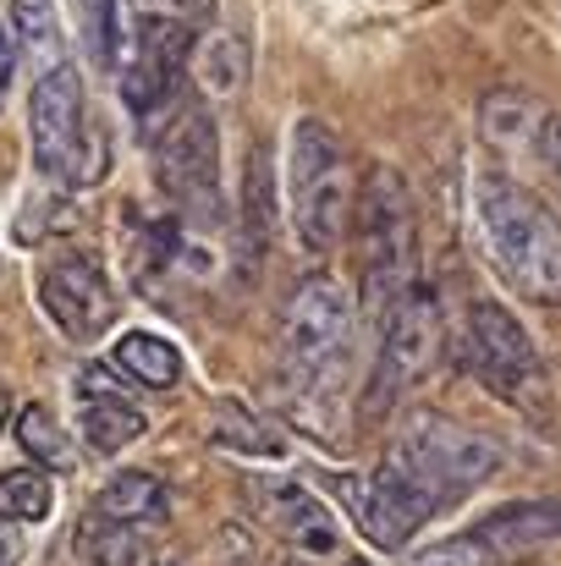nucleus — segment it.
<instances>
[{"mask_svg": "<svg viewBox=\"0 0 561 566\" xmlns=\"http://www.w3.org/2000/svg\"><path fill=\"white\" fill-rule=\"evenodd\" d=\"M540 149H546V166H551V177L561 182V116H546V127H540Z\"/></svg>", "mask_w": 561, "mask_h": 566, "instance_id": "nucleus-29", "label": "nucleus"}, {"mask_svg": "<svg viewBox=\"0 0 561 566\" xmlns=\"http://www.w3.org/2000/svg\"><path fill=\"white\" fill-rule=\"evenodd\" d=\"M353 242H359V286H364V308L380 325L402 297H413L424 281L418 264V209L407 177L396 166H370L359 182L353 203Z\"/></svg>", "mask_w": 561, "mask_h": 566, "instance_id": "nucleus-3", "label": "nucleus"}, {"mask_svg": "<svg viewBox=\"0 0 561 566\" xmlns=\"http://www.w3.org/2000/svg\"><path fill=\"white\" fill-rule=\"evenodd\" d=\"M6 418H11V396L0 390V429H6Z\"/></svg>", "mask_w": 561, "mask_h": 566, "instance_id": "nucleus-32", "label": "nucleus"}, {"mask_svg": "<svg viewBox=\"0 0 561 566\" xmlns=\"http://www.w3.org/2000/svg\"><path fill=\"white\" fill-rule=\"evenodd\" d=\"M468 214L485 259L518 297L561 303V220L540 192L507 171H474Z\"/></svg>", "mask_w": 561, "mask_h": 566, "instance_id": "nucleus-1", "label": "nucleus"}, {"mask_svg": "<svg viewBox=\"0 0 561 566\" xmlns=\"http://www.w3.org/2000/svg\"><path fill=\"white\" fill-rule=\"evenodd\" d=\"M474 539L501 562V556H529L540 545L561 539V501L557 495H534V501H512V506H496L474 523Z\"/></svg>", "mask_w": 561, "mask_h": 566, "instance_id": "nucleus-13", "label": "nucleus"}, {"mask_svg": "<svg viewBox=\"0 0 561 566\" xmlns=\"http://www.w3.org/2000/svg\"><path fill=\"white\" fill-rule=\"evenodd\" d=\"M77 545H83V562L89 566H155V551L138 528L127 523H111V517H89L77 528Z\"/></svg>", "mask_w": 561, "mask_h": 566, "instance_id": "nucleus-19", "label": "nucleus"}, {"mask_svg": "<svg viewBox=\"0 0 561 566\" xmlns=\"http://www.w3.org/2000/svg\"><path fill=\"white\" fill-rule=\"evenodd\" d=\"M17 446L33 457V468L39 473H66L72 462H77V451H72V434L55 423V412L50 407H39V401H28L22 412H17Z\"/></svg>", "mask_w": 561, "mask_h": 566, "instance_id": "nucleus-20", "label": "nucleus"}, {"mask_svg": "<svg viewBox=\"0 0 561 566\" xmlns=\"http://www.w3.org/2000/svg\"><path fill=\"white\" fill-rule=\"evenodd\" d=\"M55 506V484L39 468H11L0 473V528H22V523H44Z\"/></svg>", "mask_w": 561, "mask_h": 566, "instance_id": "nucleus-21", "label": "nucleus"}, {"mask_svg": "<svg viewBox=\"0 0 561 566\" xmlns=\"http://www.w3.org/2000/svg\"><path fill=\"white\" fill-rule=\"evenodd\" d=\"M155 182L177 220L187 226L220 220V133L198 99L172 105V122L155 138Z\"/></svg>", "mask_w": 561, "mask_h": 566, "instance_id": "nucleus-7", "label": "nucleus"}, {"mask_svg": "<svg viewBox=\"0 0 561 566\" xmlns=\"http://www.w3.org/2000/svg\"><path fill=\"white\" fill-rule=\"evenodd\" d=\"M209 440L231 457H264V462H281L287 457V440L276 423H264L259 412L237 407V401H220L215 418H209Z\"/></svg>", "mask_w": 561, "mask_h": 566, "instance_id": "nucleus-18", "label": "nucleus"}, {"mask_svg": "<svg viewBox=\"0 0 561 566\" xmlns=\"http://www.w3.org/2000/svg\"><path fill=\"white\" fill-rule=\"evenodd\" d=\"M11 77H17V44H11V33L0 28V111H6V99H11Z\"/></svg>", "mask_w": 561, "mask_h": 566, "instance_id": "nucleus-30", "label": "nucleus"}, {"mask_svg": "<svg viewBox=\"0 0 561 566\" xmlns=\"http://www.w3.org/2000/svg\"><path fill=\"white\" fill-rule=\"evenodd\" d=\"M111 369L127 379V385H144V390H172L183 379V353L155 336V331H127L116 347H111Z\"/></svg>", "mask_w": 561, "mask_h": 566, "instance_id": "nucleus-17", "label": "nucleus"}, {"mask_svg": "<svg viewBox=\"0 0 561 566\" xmlns=\"http://www.w3.org/2000/svg\"><path fill=\"white\" fill-rule=\"evenodd\" d=\"M39 303H44L50 325H55L66 342H77V347L100 342V336L116 325V286H111V275L100 270V259H89V253H61V259H50L44 275H39Z\"/></svg>", "mask_w": 561, "mask_h": 566, "instance_id": "nucleus-10", "label": "nucleus"}, {"mask_svg": "<svg viewBox=\"0 0 561 566\" xmlns=\"http://www.w3.org/2000/svg\"><path fill=\"white\" fill-rule=\"evenodd\" d=\"M353 336H359L353 292L336 286L331 275H303L287 297L276 336L287 385H298V396H331L353 364Z\"/></svg>", "mask_w": 561, "mask_h": 566, "instance_id": "nucleus-5", "label": "nucleus"}, {"mask_svg": "<svg viewBox=\"0 0 561 566\" xmlns=\"http://www.w3.org/2000/svg\"><path fill=\"white\" fill-rule=\"evenodd\" d=\"M17 562H22V534L0 528V566H17Z\"/></svg>", "mask_w": 561, "mask_h": 566, "instance_id": "nucleus-31", "label": "nucleus"}, {"mask_svg": "<svg viewBox=\"0 0 561 566\" xmlns=\"http://www.w3.org/2000/svg\"><path fill=\"white\" fill-rule=\"evenodd\" d=\"M325 484L336 490V501L347 506V517L359 523V534L370 539L374 551H402L418 534L413 517L391 501V490L374 473H325Z\"/></svg>", "mask_w": 561, "mask_h": 566, "instance_id": "nucleus-14", "label": "nucleus"}, {"mask_svg": "<svg viewBox=\"0 0 561 566\" xmlns=\"http://www.w3.org/2000/svg\"><path fill=\"white\" fill-rule=\"evenodd\" d=\"M242 72H248V55H242V44L231 39V33H209V39H198V83L209 88V94H237L242 88Z\"/></svg>", "mask_w": 561, "mask_h": 566, "instance_id": "nucleus-23", "label": "nucleus"}, {"mask_svg": "<svg viewBox=\"0 0 561 566\" xmlns=\"http://www.w3.org/2000/svg\"><path fill=\"white\" fill-rule=\"evenodd\" d=\"M496 468H501V446L490 434L451 423V418H435V412H418L402 429V440L385 451L374 479L413 517V528H424L429 517L457 506L468 490H479Z\"/></svg>", "mask_w": 561, "mask_h": 566, "instance_id": "nucleus-2", "label": "nucleus"}, {"mask_svg": "<svg viewBox=\"0 0 561 566\" xmlns=\"http://www.w3.org/2000/svg\"><path fill=\"white\" fill-rule=\"evenodd\" d=\"M77 11H83V39H89V50L105 61V66H116V55H122V0H77Z\"/></svg>", "mask_w": 561, "mask_h": 566, "instance_id": "nucleus-25", "label": "nucleus"}, {"mask_svg": "<svg viewBox=\"0 0 561 566\" xmlns=\"http://www.w3.org/2000/svg\"><path fill=\"white\" fill-rule=\"evenodd\" d=\"M253 501H259V512L270 517V528H281L303 556H336L342 528H336L331 506H325L320 495H309L298 479H259V484H253Z\"/></svg>", "mask_w": 561, "mask_h": 566, "instance_id": "nucleus-12", "label": "nucleus"}, {"mask_svg": "<svg viewBox=\"0 0 561 566\" xmlns=\"http://www.w3.org/2000/svg\"><path fill=\"white\" fill-rule=\"evenodd\" d=\"M540 116H534V105L523 99V94H490L485 99V133H490V144H501V149H512V144H529V127H534Z\"/></svg>", "mask_w": 561, "mask_h": 566, "instance_id": "nucleus-24", "label": "nucleus"}, {"mask_svg": "<svg viewBox=\"0 0 561 566\" xmlns=\"http://www.w3.org/2000/svg\"><path fill=\"white\" fill-rule=\"evenodd\" d=\"M463 364H468V375H479L501 401H512L523 412H546L551 407L546 364H540L529 331L496 297H474L468 303V314H463Z\"/></svg>", "mask_w": 561, "mask_h": 566, "instance_id": "nucleus-8", "label": "nucleus"}, {"mask_svg": "<svg viewBox=\"0 0 561 566\" xmlns=\"http://www.w3.org/2000/svg\"><path fill=\"white\" fill-rule=\"evenodd\" d=\"M287 566H309V562H287Z\"/></svg>", "mask_w": 561, "mask_h": 566, "instance_id": "nucleus-34", "label": "nucleus"}, {"mask_svg": "<svg viewBox=\"0 0 561 566\" xmlns=\"http://www.w3.org/2000/svg\"><path fill=\"white\" fill-rule=\"evenodd\" d=\"M28 144H33V166L66 188L94 182V171L105 166V149L89 127V88L72 61L55 72H39L33 99H28Z\"/></svg>", "mask_w": 561, "mask_h": 566, "instance_id": "nucleus-6", "label": "nucleus"}, {"mask_svg": "<svg viewBox=\"0 0 561 566\" xmlns=\"http://www.w3.org/2000/svg\"><path fill=\"white\" fill-rule=\"evenodd\" d=\"M353 203H359V188L347 171L342 133L320 116H298L287 138V214H292L298 248L314 259L336 253L353 226Z\"/></svg>", "mask_w": 561, "mask_h": 566, "instance_id": "nucleus-4", "label": "nucleus"}, {"mask_svg": "<svg viewBox=\"0 0 561 566\" xmlns=\"http://www.w3.org/2000/svg\"><path fill=\"white\" fill-rule=\"evenodd\" d=\"M215 6H220V0H144V17L177 22L187 33H204V28L215 22Z\"/></svg>", "mask_w": 561, "mask_h": 566, "instance_id": "nucleus-28", "label": "nucleus"}, {"mask_svg": "<svg viewBox=\"0 0 561 566\" xmlns=\"http://www.w3.org/2000/svg\"><path fill=\"white\" fill-rule=\"evenodd\" d=\"M413 566H496V556H490L474 534H457V539H440V545L418 551Z\"/></svg>", "mask_w": 561, "mask_h": 566, "instance_id": "nucleus-27", "label": "nucleus"}, {"mask_svg": "<svg viewBox=\"0 0 561 566\" xmlns=\"http://www.w3.org/2000/svg\"><path fill=\"white\" fill-rule=\"evenodd\" d=\"M198 50V33H187L177 22H160V17H133L127 39H122V99L133 116H149V111H166L177 105V83H183L187 55Z\"/></svg>", "mask_w": 561, "mask_h": 566, "instance_id": "nucleus-9", "label": "nucleus"}, {"mask_svg": "<svg viewBox=\"0 0 561 566\" xmlns=\"http://www.w3.org/2000/svg\"><path fill=\"white\" fill-rule=\"evenodd\" d=\"M11 44H17V55H39L44 72L66 66V61H61L66 39H61V22H55V11H50L44 0H17V6H11Z\"/></svg>", "mask_w": 561, "mask_h": 566, "instance_id": "nucleus-22", "label": "nucleus"}, {"mask_svg": "<svg viewBox=\"0 0 561 566\" xmlns=\"http://www.w3.org/2000/svg\"><path fill=\"white\" fill-rule=\"evenodd\" d=\"M342 566H370V562H359V556H347V562H342Z\"/></svg>", "mask_w": 561, "mask_h": 566, "instance_id": "nucleus-33", "label": "nucleus"}, {"mask_svg": "<svg viewBox=\"0 0 561 566\" xmlns=\"http://www.w3.org/2000/svg\"><path fill=\"white\" fill-rule=\"evenodd\" d=\"M374 342H380V358H374V390L396 396L407 385L435 369L440 358V308L429 297V286H418L413 297H402L380 325H374Z\"/></svg>", "mask_w": 561, "mask_h": 566, "instance_id": "nucleus-11", "label": "nucleus"}, {"mask_svg": "<svg viewBox=\"0 0 561 566\" xmlns=\"http://www.w3.org/2000/svg\"><path fill=\"white\" fill-rule=\"evenodd\" d=\"M242 231H248V242H264V237H270V166H264V155H259V149L248 155V182H242Z\"/></svg>", "mask_w": 561, "mask_h": 566, "instance_id": "nucleus-26", "label": "nucleus"}, {"mask_svg": "<svg viewBox=\"0 0 561 566\" xmlns=\"http://www.w3.org/2000/svg\"><path fill=\"white\" fill-rule=\"evenodd\" d=\"M144 429H149V418H144L138 396H77V434L94 457L127 451Z\"/></svg>", "mask_w": 561, "mask_h": 566, "instance_id": "nucleus-15", "label": "nucleus"}, {"mask_svg": "<svg viewBox=\"0 0 561 566\" xmlns=\"http://www.w3.org/2000/svg\"><path fill=\"white\" fill-rule=\"evenodd\" d=\"M94 512L111 517V523H127V528L160 523V517L172 512V490H166L155 473H144V468H122V473H111V479L100 484Z\"/></svg>", "mask_w": 561, "mask_h": 566, "instance_id": "nucleus-16", "label": "nucleus"}]
</instances>
